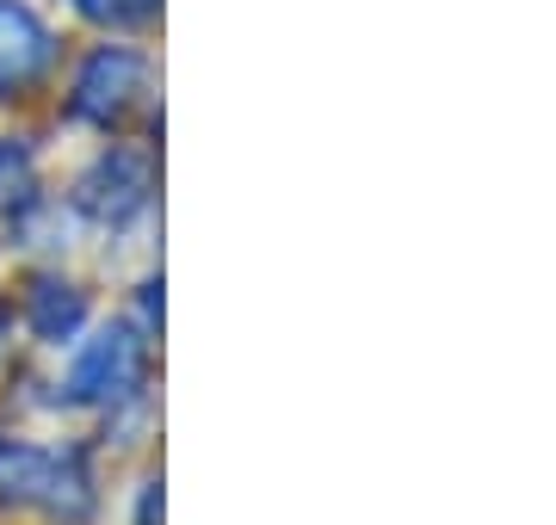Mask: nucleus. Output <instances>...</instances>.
Segmentation results:
<instances>
[{"label":"nucleus","instance_id":"nucleus-1","mask_svg":"<svg viewBox=\"0 0 556 525\" xmlns=\"http://www.w3.org/2000/svg\"><path fill=\"white\" fill-rule=\"evenodd\" d=\"M0 501L43 507L50 520L80 525L87 507H93L80 451H43V445H13V451H0Z\"/></svg>","mask_w":556,"mask_h":525},{"label":"nucleus","instance_id":"nucleus-2","mask_svg":"<svg viewBox=\"0 0 556 525\" xmlns=\"http://www.w3.org/2000/svg\"><path fill=\"white\" fill-rule=\"evenodd\" d=\"M149 192H155V162H149V149L112 142L100 162L80 174L75 210L105 222V229H124V222H137L142 210H149Z\"/></svg>","mask_w":556,"mask_h":525},{"label":"nucleus","instance_id":"nucleus-3","mask_svg":"<svg viewBox=\"0 0 556 525\" xmlns=\"http://www.w3.org/2000/svg\"><path fill=\"white\" fill-rule=\"evenodd\" d=\"M142 81H149V62H142L130 43H100L93 56L80 62L68 112H75L80 124H105V130H112V124L142 100Z\"/></svg>","mask_w":556,"mask_h":525},{"label":"nucleus","instance_id":"nucleus-4","mask_svg":"<svg viewBox=\"0 0 556 525\" xmlns=\"http://www.w3.org/2000/svg\"><path fill=\"white\" fill-rule=\"evenodd\" d=\"M142 389L137 328H100L68 364V402H130Z\"/></svg>","mask_w":556,"mask_h":525},{"label":"nucleus","instance_id":"nucleus-5","mask_svg":"<svg viewBox=\"0 0 556 525\" xmlns=\"http://www.w3.org/2000/svg\"><path fill=\"white\" fill-rule=\"evenodd\" d=\"M56 38L25 0H0V100H25L50 75Z\"/></svg>","mask_w":556,"mask_h":525},{"label":"nucleus","instance_id":"nucleus-6","mask_svg":"<svg viewBox=\"0 0 556 525\" xmlns=\"http://www.w3.org/2000/svg\"><path fill=\"white\" fill-rule=\"evenodd\" d=\"M25 328L43 346L75 341L80 328H87V297L68 279H31V291H25Z\"/></svg>","mask_w":556,"mask_h":525},{"label":"nucleus","instance_id":"nucleus-7","mask_svg":"<svg viewBox=\"0 0 556 525\" xmlns=\"http://www.w3.org/2000/svg\"><path fill=\"white\" fill-rule=\"evenodd\" d=\"M75 13H87L100 25H142L161 13V0H75Z\"/></svg>","mask_w":556,"mask_h":525},{"label":"nucleus","instance_id":"nucleus-8","mask_svg":"<svg viewBox=\"0 0 556 525\" xmlns=\"http://www.w3.org/2000/svg\"><path fill=\"white\" fill-rule=\"evenodd\" d=\"M25 174H31L25 149H20V142H0V204L20 199V192H25Z\"/></svg>","mask_w":556,"mask_h":525},{"label":"nucleus","instance_id":"nucleus-9","mask_svg":"<svg viewBox=\"0 0 556 525\" xmlns=\"http://www.w3.org/2000/svg\"><path fill=\"white\" fill-rule=\"evenodd\" d=\"M0 334H7V328H0Z\"/></svg>","mask_w":556,"mask_h":525}]
</instances>
